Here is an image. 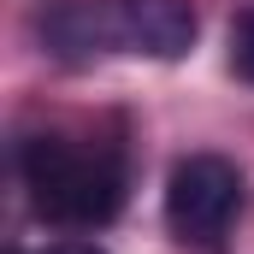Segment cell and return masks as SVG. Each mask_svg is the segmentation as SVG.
Masks as SVG:
<instances>
[{
    "label": "cell",
    "instance_id": "obj_5",
    "mask_svg": "<svg viewBox=\"0 0 254 254\" xmlns=\"http://www.w3.org/2000/svg\"><path fill=\"white\" fill-rule=\"evenodd\" d=\"M231 65H237V77H243V83H254V12L231 30Z\"/></svg>",
    "mask_w": 254,
    "mask_h": 254
},
{
    "label": "cell",
    "instance_id": "obj_6",
    "mask_svg": "<svg viewBox=\"0 0 254 254\" xmlns=\"http://www.w3.org/2000/svg\"><path fill=\"white\" fill-rule=\"evenodd\" d=\"M42 254H107L101 243H83V237H71V243H54V249H42Z\"/></svg>",
    "mask_w": 254,
    "mask_h": 254
},
{
    "label": "cell",
    "instance_id": "obj_1",
    "mask_svg": "<svg viewBox=\"0 0 254 254\" xmlns=\"http://www.w3.org/2000/svg\"><path fill=\"white\" fill-rule=\"evenodd\" d=\"M30 207L48 225H71V231H95L107 219H119L125 207V166L107 148H83L71 136H30L18 154Z\"/></svg>",
    "mask_w": 254,
    "mask_h": 254
},
{
    "label": "cell",
    "instance_id": "obj_2",
    "mask_svg": "<svg viewBox=\"0 0 254 254\" xmlns=\"http://www.w3.org/2000/svg\"><path fill=\"white\" fill-rule=\"evenodd\" d=\"M243 213V172L225 154H190L172 166L166 184V225L190 249H219L231 219Z\"/></svg>",
    "mask_w": 254,
    "mask_h": 254
},
{
    "label": "cell",
    "instance_id": "obj_3",
    "mask_svg": "<svg viewBox=\"0 0 254 254\" xmlns=\"http://www.w3.org/2000/svg\"><path fill=\"white\" fill-rule=\"evenodd\" d=\"M119 48L148 60H184L195 48V6L190 0H113Z\"/></svg>",
    "mask_w": 254,
    "mask_h": 254
},
{
    "label": "cell",
    "instance_id": "obj_4",
    "mask_svg": "<svg viewBox=\"0 0 254 254\" xmlns=\"http://www.w3.org/2000/svg\"><path fill=\"white\" fill-rule=\"evenodd\" d=\"M42 42L65 65H95L101 54L119 48V18L113 0H54L42 12Z\"/></svg>",
    "mask_w": 254,
    "mask_h": 254
}]
</instances>
